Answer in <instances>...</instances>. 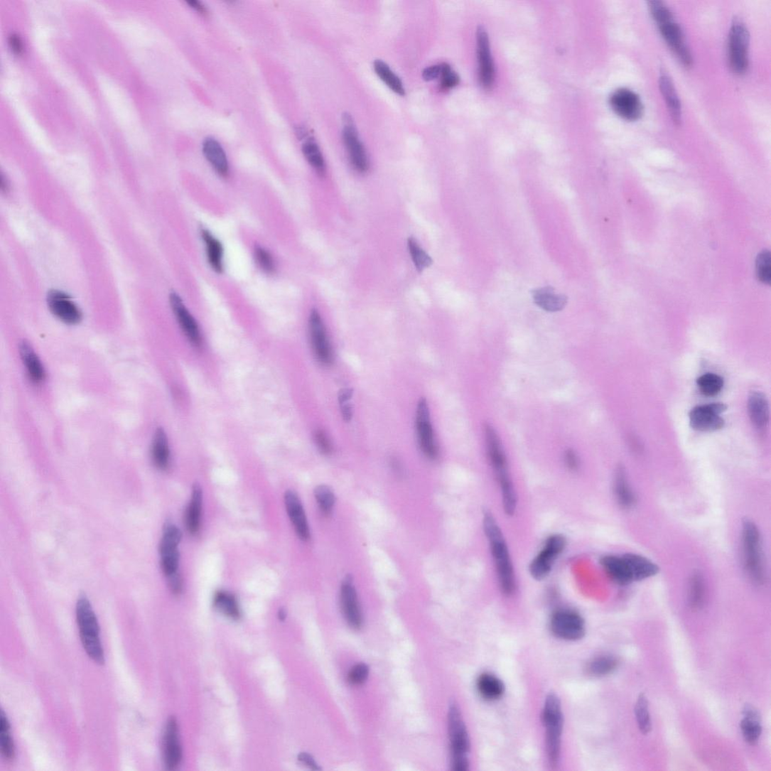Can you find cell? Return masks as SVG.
<instances>
[{
	"label": "cell",
	"instance_id": "15",
	"mask_svg": "<svg viewBox=\"0 0 771 771\" xmlns=\"http://www.w3.org/2000/svg\"><path fill=\"white\" fill-rule=\"evenodd\" d=\"M726 409L727 407L722 403H713L694 408L689 414L690 425L694 431L700 432L718 431L725 424L720 414Z\"/></svg>",
	"mask_w": 771,
	"mask_h": 771
},
{
	"label": "cell",
	"instance_id": "17",
	"mask_svg": "<svg viewBox=\"0 0 771 771\" xmlns=\"http://www.w3.org/2000/svg\"><path fill=\"white\" fill-rule=\"evenodd\" d=\"M610 104L617 115L625 120L635 122L642 116L643 106L640 97L627 88H619L614 92Z\"/></svg>",
	"mask_w": 771,
	"mask_h": 771
},
{
	"label": "cell",
	"instance_id": "5",
	"mask_svg": "<svg viewBox=\"0 0 771 771\" xmlns=\"http://www.w3.org/2000/svg\"><path fill=\"white\" fill-rule=\"evenodd\" d=\"M77 618L84 649L95 663L104 664L105 654L101 643L100 629L90 600L81 596L77 604Z\"/></svg>",
	"mask_w": 771,
	"mask_h": 771
},
{
	"label": "cell",
	"instance_id": "28",
	"mask_svg": "<svg viewBox=\"0 0 771 771\" xmlns=\"http://www.w3.org/2000/svg\"><path fill=\"white\" fill-rule=\"evenodd\" d=\"M748 409L751 421L757 428H765L769 422L770 409L768 401L761 392L754 391L750 394Z\"/></svg>",
	"mask_w": 771,
	"mask_h": 771
},
{
	"label": "cell",
	"instance_id": "9",
	"mask_svg": "<svg viewBox=\"0 0 771 771\" xmlns=\"http://www.w3.org/2000/svg\"><path fill=\"white\" fill-rule=\"evenodd\" d=\"M750 33L740 18L733 20L728 35V58L733 72L743 74L749 67Z\"/></svg>",
	"mask_w": 771,
	"mask_h": 771
},
{
	"label": "cell",
	"instance_id": "29",
	"mask_svg": "<svg viewBox=\"0 0 771 771\" xmlns=\"http://www.w3.org/2000/svg\"><path fill=\"white\" fill-rule=\"evenodd\" d=\"M533 298L537 306L548 312L561 311L567 304V298L564 295L555 293L551 286L534 290Z\"/></svg>",
	"mask_w": 771,
	"mask_h": 771
},
{
	"label": "cell",
	"instance_id": "35",
	"mask_svg": "<svg viewBox=\"0 0 771 771\" xmlns=\"http://www.w3.org/2000/svg\"><path fill=\"white\" fill-rule=\"evenodd\" d=\"M213 602L215 608L225 615L232 619H238L241 616L237 599L232 593L220 591L215 595Z\"/></svg>",
	"mask_w": 771,
	"mask_h": 771
},
{
	"label": "cell",
	"instance_id": "52",
	"mask_svg": "<svg viewBox=\"0 0 771 771\" xmlns=\"http://www.w3.org/2000/svg\"><path fill=\"white\" fill-rule=\"evenodd\" d=\"M170 588L175 595H179L183 588L181 577L178 573L168 578Z\"/></svg>",
	"mask_w": 771,
	"mask_h": 771
},
{
	"label": "cell",
	"instance_id": "54",
	"mask_svg": "<svg viewBox=\"0 0 771 771\" xmlns=\"http://www.w3.org/2000/svg\"><path fill=\"white\" fill-rule=\"evenodd\" d=\"M353 391L351 388H345L340 390L338 394V401L340 404L347 403V401L352 398Z\"/></svg>",
	"mask_w": 771,
	"mask_h": 771
},
{
	"label": "cell",
	"instance_id": "22",
	"mask_svg": "<svg viewBox=\"0 0 771 771\" xmlns=\"http://www.w3.org/2000/svg\"><path fill=\"white\" fill-rule=\"evenodd\" d=\"M284 500L287 513L298 537L303 541H308L311 537L310 529L299 497L294 491L288 490L286 492Z\"/></svg>",
	"mask_w": 771,
	"mask_h": 771
},
{
	"label": "cell",
	"instance_id": "6",
	"mask_svg": "<svg viewBox=\"0 0 771 771\" xmlns=\"http://www.w3.org/2000/svg\"><path fill=\"white\" fill-rule=\"evenodd\" d=\"M542 722L546 728V750L550 766H558L561 757L564 716L561 701L554 694L546 699L542 711Z\"/></svg>",
	"mask_w": 771,
	"mask_h": 771
},
{
	"label": "cell",
	"instance_id": "25",
	"mask_svg": "<svg viewBox=\"0 0 771 771\" xmlns=\"http://www.w3.org/2000/svg\"><path fill=\"white\" fill-rule=\"evenodd\" d=\"M743 718L740 722V728L745 741L750 744L757 742L762 735L761 716L755 708L747 704L743 708Z\"/></svg>",
	"mask_w": 771,
	"mask_h": 771
},
{
	"label": "cell",
	"instance_id": "32",
	"mask_svg": "<svg viewBox=\"0 0 771 771\" xmlns=\"http://www.w3.org/2000/svg\"><path fill=\"white\" fill-rule=\"evenodd\" d=\"M480 695L487 701H497L502 698L505 692L503 682L497 676L489 673L479 676L476 684Z\"/></svg>",
	"mask_w": 771,
	"mask_h": 771
},
{
	"label": "cell",
	"instance_id": "57",
	"mask_svg": "<svg viewBox=\"0 0 771 771\" xmlns=\"http://www.w3.org/2000/svg\"><path fill=\"white\" fill-rule=\"evenodd\" d=\"M187 4L202 16H206L207 14V9L201 3L195 1V0H191V1H188Z\"/></svg>",
	"mask_w": 771,
	"mask_h": 771
},
{
	"label": "cell",
	"instance_id": "44",
	"mask_svg": "<svg viewBox=\"0 0 771 771\" xmlns=\"http://www.w3.org/2000/svg\"><path fill=\"white\" fill-rule=\"evenodd\" d=\"M703 599L704 586L703 578L699 573L694 574L691 579L689 593V601L692 609H700L703 603Z\"/></svg>",
	"mask_w": 771,
	"mask_h": 771
},
{
	"label": "cell",
	"instance_id": "27",
	"mask_svg": "<svg viewBox=\"0 0 771 771\" xmlns=\"http://www.w3.org/2000/svg\"><path fill=\"white\" fill-rule=\"evenodd\" d=\"M200 235L205 245L210 266L215 272L222 274L224 271V249L222 244L207 230L202 229Z\"/></svg>",
	"mask_w": 771,
	"mask_h": 771
},
{
	"label": "cell",
	"instance_id": "51",
	"mask_svg": "<svg viewBox=\"0 0 771 771\" xmlns=\"http://www.w3.org/2000/svg\"><path fill=\"white\" fill-rule=\"evenodd\" d=\"M565 463L571 470H576L579 465L578 458L573 450H568L565 453Z\"/></svg>",
	"mask_w": 771,
	"mask_h": 771
},
{
	"label": "cell",
	"instance_id": "46",
	"mask_svg": "<svg viewBox=\"0 0 771 771\" xmlns=\"http://www.w3.org/2000/svg\"><path fill=\"white\" fill-rule=\"evenodd\" d=\"M756 273L761 282L769 284L771 279L770 254L768 251H763L758 255L756 261Z\"/></svg>",
	"mask_w": 771,
	"mask_h": 771
},
{
	"label": "cell",
	"instance_id": "12",
	"mask_svg": "<svg viewBox=\"0 0 771 771\" xmlns=\"http://www.w3.org/2000/svg\"><path fill=\"white\" fill-rule=\"evenodd\" d=\"M566 544V539L561 535L556 534L548 538L544 547L529 565L531 576L537 580H542L548 576Z\"/></svg>",
	"mask_w": 771,
	"mask_h": 771
},
{
	"label": "cell",
	"instance_id": "30",
	"mask_svg": "<svg viewBox=\"0 0 771 771\" xmlns=\"http://www.w3.org/2000/svg\"><path fill=\"white\" fill-rule=\"evenodd\" d=\"M151 458L156 466L161 470H166L170 465L171 451L168 436L164 429L159 427L154 435L151 446Z\"/></svg>",
	"mask_w": 771,
	"mask_h": 771
},
{
	"label": "cell",
	"instance_id": "41",
	"mask_svg": "<svg viewBox=\"0 0 771 771\" xmlns=\"http://www.w3.org/2000/svg\"><path fill=\"white\" fill-rule=\"evenodd\" d=\"M408 247L414 266L419 272L431 266L433 259L421 247L414 237L408 239Z\"/></svg>",
	"mask_w": 771,
	"mask_h": 771
},
{
	"label": "cell",
	"instance_id": "55",
	"mask_svg": "<svg viewBox=\"0 0 771 771\" xmlns=\"http://www.w3.org/2000/svg\"><path fill=\"white\" fill-rule=\"evenodd\" d=\"M341 415L343 416V419L346 422H350L352 418V408L349 403H345L340 404Z\"/></svg>",
	"mask_w": 771,
	"mask_h": 771
},
{
	"label": "cell",
	"instance_id": "19",
	"mask_svg": "<svg viewBox=\"0 0 771 771\" xmlns=\"http://www.w3.org/2000/svg\"><path fill=\"white\" fill-rule=\"evenodd\" d=\"M170 303L175 318L189 343L195 347L200 348L202 345V336L198 324L185 306L183 299L179 295L173 293L170 296Z\"/></svg>",
	"mask_w": 771,
	"mask_h": 771
},
{
	"label": "cell",
	"instance_id": "33",
	"mask_svg": "<svg viewBox=\"0 0 771 771\" xmlns=\"http://www.w3.org/2000/svg\"><path fill=\"white\" fill-rule=\"evenodd\" d=\"M614 490L619 505L623 508H630L635 503V497L632 492L624 468L619 467L615 478Z\"/></svg>",
	"mask_w": 771,
	"mask_h": 771
},
{
	"label": "cell",
	"instance_id": "21",
	"mask_svg": "<svg viewBox=\"0 0 771 771\" xmlns=\"http://www.w3.org/2000/svg\"><path fill=\"white\" fill-rule=\"evenodd\" d=\"M163 760L168 770H175L182 761V749L179 740L176 720L168 719L163 735Z\"/></svg>",
	"mask_w": 771,
	"mask_h": 771
},
{
	"label": "cell",
	"instance_id": "24",
	"mask_svg": "<svg viewBox=\"0 0 771 771\" xmlns=\"http://www.w3.org/2000/svg\"><path fill=\"white\" fill-rule=\"evenodd\" d=\"M203 153L212 168L222 177L230 174V164L221 144L213 138H207L203 144Z\"/></svg>",
	"mask_w": 771,
	"mask_h": 771
},
{
	"label": "cell",
	"instance_id": "47",
	"mask_svg": "<svg viewBox=\"0 0 771 771\" xmlns=\"http://www.w3.org/2000/svg\"><path fill=\"white\" fill-rule=\"evenodd\" d=\"M441 71L440 74V85L443 90H450L455 86H457L460 82L459 75L456 72L453 71L450 65L447 64H441Z\"/></svg>",
	"mask_w": 771,
	"mask_h": 771
},
{
	"label": "cell",
	"instance_id": "43",
	"mask_svg": "<svg viewBox=\"0 0 771 771\" xmlns=\"http://www.w3.org/2000/svg\"><path fill=\"white\" fill-rule=\"evenodd\" d=\"M314 495L321 512L325 515H330L335 503V497L331 488L325 485H320L316 487Z\"/></svg>",
	"mask_w": 771,
	"mask_h": 771
},
{
	"label": "cell",
	"instance_id": "56",
	"mask_svg": "<svg viewBox=\"0 0 771 771\" xmlns=\"http://www.w3.org/2000/svg\"><path fill=\"white\" fill-rule=\"evenodd\" d=\"M9 44L11 45V49L14 50L15 53H16L18 54L21 53V50H22V46H21V41L19 39V37H18V36L12 34L9 37Z\"/></svg>",
	"mask_w": 771,
	"mask_h": 771
},
{
	"label": "cell",
	"instance_id": "7",
	"mask_svg": "<svg viewBox=\"0 0 771 771\" xmlns=\"http://www.w3.org/2000/svg\"><path fill=\"white\" fill-rule=\"evenodd\" d=\"M742 543L745 571L755 584L762 585L765 581L762 539L754 522H743Z\"/></svg>",
	"mask_w": 771,
	"mask_h": 771
},
{
	"label": "cell",
	"instance_id": "34",
	"mask_svg": "<svg viewBox=\"0 0 771 771\" xmlns=\"http://www.w3.org/2000/svg\"><path fill=\"white\" fill-rule=\"evenodd\" d=\"M374 69L384 83L389 87V90L396 94L404 96L406 90L398 75L382 60H376L374 63Z\"/></svg>",
	"mask_w": 771,
	"mask_h": 771
},
{
	"label": "cell",
	"instance_id": "4",
	"mask_svg": "<svg viewBox=\"0 0 771 771\" xmlns=\"http://www.w3.org/2000/svg\"><path fill=\"white\" fill-rule=\"evenodd\" d=\"M485 433L488 457L500 483L505 512L512 515L517 507V496L509 475L507 459L495 429L486 424Z\"/></svg>",
	"mask_w": 771,
	"mask_h": 771
},
{
	"label": "cell",
	"instance_id": "37",
	"mask_svg": "<svg viewBox=\"0 0 771 771\" xmlns=\"http://www.w3.org/2000/svg\"><path fill=\"white\" fill-rule=\"evenodd\" d=\"M10 728L9 719L2 711L0 714V743H1L2 755L7 761L14 760L16 755L15 744Z\"/></svg>",
	"mask_w": 771,
	"mask_h": 771
},
{
	"label": "cell",
	"instance_id": "8",
	"mask_svg": "<svg viewBox=\"0 0 771 771\" xmlns=\"http://www.w3.org/2000/svg\"><path fill=\"white\" fill-rule=\"evenodd\" d=\"M448 728L452 769L456 771H466L469 770L470 766L468 754L470 750V741L459 707L455 703L450 706Z\"/></svg>",
	"mask_w": 771,
	"mask_h": 771
},
{
	"label": "cell",
	"instance_id": "45",
	"mask_svg": "<svg viewBox=\"0 0 771 771\" xmlns=\"http://www.w3.org/2000/svg\"><path fill=\"white\" fill-rule=\"evenodd\" d=\"M254 258L258 266L267 274H274L276 271V264L270 252L261 246H256L254 249Z\"/></svg>",
	"mask_w": 771,
	"mask_h": 771
},
{
	"label": "cell",
	"instance_id": "2",
	"mask_svg": "<svg viewBox=\"0 0 771 771\" xmlns=\"http://www.w3.org/2000/svg\"><path fill=\"white\" fill-rule=\"evenodd\" d=\"M600 564L606 574L621 586L652 577L659 571L654 563L636 554L605 556Z\"/></svg>",
	"mask_w": 771,
	"mask_h": 771
},
{
	"label": "cell",
	"instance_id": "48",
	"mask_svg": "<svg viewBox=\"0 0 771 771\" xmlns=\"http://www.w3.org/2000/svg\"><path fill=\"white\" fill-rule=\"evenodd\" d=\"M370 674V668L365 664H358L352 667L348 674V681L350 684L359 686L364 684Z\"/></svg>",
	"mask_w": 771,
	"mask_h": 771
},
{
	"label": "cell",
	"instance_id": "3",
	"mask_svg": "<svg viewBox=\"0 0 771 771\" xmlns=\"http://www.w3.org/2000/svg\"><path fill=\"white\" fill-rule=\"evenodd\" d=\"M648 8L667 44L673 50L682 65L686 68L691 67L693 63L691 53L686 43L684 33L674 20L672 11L658 0L648 2Z\"/></svg>",
	"mask_w": 771,
	"mask_h": 771
},
{
	"label": "cell",
	"instance_id": "10",
	"mask_svg": "<svg viewBox=\"0 0 771 771\" xmlns=\"http://www.w3.org/2000/svg\"><path fill=\"white\" fill-rule=\"evenodd\" d=\"M550 627L557 637L570 641L583 638L586 634V625L583 617L578 613L562 609L553 613Z\"/></svg>",
	"mask_w": 771,
	"mask_h": 771
},
{
	"label": "cell",
	"instance_id": "23",
	"mask_svg": "<svg viewBox=\"0 0 771 771\" xmlns=\"http://www.w3.org/2000/svg\"><path fill=\"white\" fill-rule=\"evenodd\" d=\"M19 352L25 370L30 380L35 384H41L46 377L44 365L34 349L26 340L22 341Z\"/></svg>",
	"mask_w": 771,
	"mask_h": 771
},
{
	"label": "cell",
	"instance_id": "40",
	"mask_svg": "<svg viewBox=\"0 0 771 771\" xmlns=\"http://www.w3.org/2000/svg\"><path fill=\"white\" fill-rule=\"evenodd\" d=\"M635 714L638 727L643 735H647L652 730V720L649 712V703L646 695H640L636 706Z\"/></svg>",
	"mask_w": 771,
	"mask_h": 771
},
{
	"label": "cell",
	"instance_id": "16",
	"mask_svg": "<svg viewBox=\"0 0 771 771\" xmlns=\"http://www.w3.org/2000/svg\"><path fill=\"white\" fill-rule=\"evenodd\" d=\"M48 308L56 318L70 325H77L82 320V313L75 303L65 293L53 290L47 296Z\"/></svg>",
	"mask_w": 771,
	"mask_h": 771
},
{
	"label": "cell",
	"instance_id": "49",
	"mask_svg": "<svg viewBox=\"0 0 771 771\" xmlns=\"http://www.w3.org/2000/svg\"><path fill=\"white\" fill-rule=\"evenodd\" d=\"M314 441L316 445H317L319 451L325 454L330 455L333 452V446L330 438L327 435L320 429L316 431L314 433Z\"/></svg>",
	"mask_w": 771,
	"mask_h": 771
},
{
	"label": "cell",
	"instance_id": "26",
	"mask_svg": "<svg viewBox=\"0 0 771 771\" xmlns=\"http://www.w3.org/2000/svg\"><path fill=\"white\" fill-rule=\"evenodd\" d=\"M659 86L672 120L674 124L679 125L681 121L680 100L672 80L664 71L661 72Z\"/></svg>",
	"mask_w": 771,
	"mask_h": 771
},
{
	"label": "cell",
	"instance_id": "36",
	"mask_svg": "<svg viewBox=\"0 0 771 771\" xmlns=\"http://www.w3.org/2000/svg\"><path fill=\"white\" fill-rule=\"evenodd\" d=\"M302 151L310 166L320 176H323L325 173V163L318 144L310 138L303 144Z\"/></svg>",
	"mask_w": 771,
	"mask_h": 771
},
{
	"label": "cell",
	"instance_id": "39",
	"mask_svg": "<svg viewBox=\"0 0 771 771\" xmlns=\"http://www.w3.org/2000/svg\"><path fill=\"white\" fill-rule=\"evenodd\" d=\"M697 384L702 394L706 397H714L722 391L724 380L721 376L707 373L698 379Z\"/></svg>",
	"mask_w": 771,
	"mask_h": 771
},
{
	"label": "cell",
	"instance_id": "31",
	"mask_svg": "<svg viewBox=\"0 0 771 771\" xmlns=\"http://www.w3.org/2000/svg\"><path fill=\"white\" fill-rule=\"evenodd\" d=\"M202 502H203V492L200 486L195 484L193 488L191 501L189 502L185 517L186 529L192 535L196 534L200 529Z\"/></svg>",
	"mask_w": 771,
	"mask_h": 771
},
{
	"label": "cell",
	"instance_id": "13",
	"mask_svg": "<svg viewBox=\"0 0 771 771\" xmlns=\"http://www.w3.org/2000/svg\"><path fill=\"white\" fill-rule=\"evenodd\" d=\"M308 327L311 345L316 359L323 365H330L334 360L333 350L321 316L317 310L311 311Z\"/></svg>",
	"mask_w": 771,
	"mask_h": 771
},
{
	"label": "cell",
	"instance_id": "1",
	"mask_svg": "<svg viewBox=\"0 0 771 771\" xmlns=\"http://www.w3.org/2000/svg\"><path fill=\"white\" fill-rule=\"evenodd\" d=\"M483 527L494 559L500 590L504 595L511 596L516 588L514 568L509 549L494 516L484 514Z\"/></svg>",
	"mask_w": 771,
	"mask_h": 771
},
{
	"label": "cell",
	"instance_id": "38",
	"mask_svg": "<svg viewBox=\"0 0 771 771\" xmlns=\"http://www.w3.org/2000/svg\"><path fill=\"white\" fill-rule=\"evenodd\" d=\"M182 539L180 529L172 524H168L163 528V537L160 544L161 555L178 551V546Z\"/></svg>",
	"mask_w": 771,
	"mask_h": 771
},
{
	"label": "cell",
	"instance_id": "58",
	"mask_svg": "<svg viewBox=\"0 0 771 771\" xmlns=\"http://www.w3.org/2000/svg\"><path fill=\"white\" fill-rule=\"evenodd\" d=\"M285 617H286V613H285V612H284V610H281V611H280V618H281V619H284V618H285Z\"/></svg>",
	"mask_w": 771,
	"mask_h": 771
},
{
	"label": "cell",
	"instance_id": "18",
	"mask_svg": "<svg viewBox=\"0 0 771 771\" xmlns=\"http://www.w3.org/2000/svg\"><path fill=\"white\" fill-rule=\"evenodd\" d=\"M340 606L348 625L354 630H360L363 625V617L357 590L350 576L341 585Z\"/></svg>",
	"mask_w": 771,
	"mask_h": 771
},
{
	"label": "cell",
	"instance_id": "20",
	"mask_svg": "<svg viewBox=\"0 0 771 771\" xmlns=\"http://www.w3.org/2000/svg\"><path fill=\"white\" fill-rule=\"evenodd\" d=\"M477 55L480 81L485 87H490L495 82V65L487 33L481 28L477 33Z\"/></svg>",
	"mask_w": 771,
	"mask_h": 771
},
{
	"label": "cell",
	"instance_id": "53",
	"mask_svg": "<svg viewBox=\"0 0 771 771\" xmlns=\"http://www.w3.org/2000/svg\"><path fill=\"white\" fill-rule=\"evenodd\" d=\"M299 760L311 767L313 770H319V767L317 763L315 762L313 758L308 753H301L299 755Z\"/></svg>",
	"mask_w": 771,
	"mask_h": 771
},
{
	"label": "cell",
	"instance_id": "50",
	"mask_svg": "<svg viewBox=\"0 0 771 771\" xmlns=\"http://www.w3.org/2000/svg\"><path fill=\"white\" fill-rule=\"evenodd\" d=\"M441 65H433L426 68L423 72V78L426 81H433L440 77Z\"/></svg>",
	"mask_w": 771,
	"mask_h": 771
},
{
	"label": "cell",
	"instance_id": "42",
	"mask_svg": "<svg viewBox=\"0 0 771 771\" xmlns=\"http://www.w3.org/2000/svg\"><path fill=\"white\" fill-rule=\"evenodd\" d=\"M618 662L612 656L603 655L592 660L588 666V673L595 676H603L611 674L617 667Z\"/></svg>",
	"mask_w": 771,
	"mask_h": 771
},
{
	"label": "cell",
	"instance_id": "11",
	"mask_svg": "<svg viewBox=\"0 0 771 771\" xmlns=\"http://www.w3.org/2000/svg\"><path fill=\"white\" fill-rule=\"evenodd\" d=\"M415 422L421 451L427 458L436 460L438 456V448L431 424L428 404L424 398L420 399L416 407Z\"/></svg>",
	"mask_w": 771,
	"mask_h": 771
},
{
	"label": "cell",
	"instance_id": "14",
	"mask_svg": "<svg viewBox=\"0 0 771 771\" xmlns=\"http://www.w3.org/2000/svg\"><path fill=\"white\" fill-rule=\"evenodd\" d=\"M343 122V140L352 166L359 173H366L370 168V161L365 149L360 141L355 124L349 114H345Z\"/></svg>",
	"mask_w": 771,
	"mask_h": 771
}]
</instances>
